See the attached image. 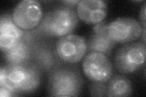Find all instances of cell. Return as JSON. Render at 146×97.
I'll return each mask as SVG.
<instances>
[{"instance_id": "8fae6325", "label": "cell", "mask_w": 146, "mask_h": 97, "mask_svg": "<svg viewBox=\"0 0 146 97\" xmlns=\"http://www.w3.org/2000/svg\"><path fill=\"white\" fill-rule=\"evenodd\" d=\"M115 44L116 43L108 35L107 24L106 22L95 24L87 43L88 52H96L110 55Z\"/></svg>"}, {"instance_id": "3957f363", "label": "cell", "mask_w": 146, "mask_h": 97, "mask_svg": "<svg viewBox=\"0 0 146 97\" xmlns=\"http://www.w3.org/2000/svg\"><path fill=\"white\" fill-rule=\"evenodd\" d=\"M83 80L76 69L58 66L49 73L48 89L52 96H77L80 93Z\"/></svg>"}, {"instance_id": "9a60e30c", "label": "cell", "mask_w": 146, "mask_h": 97, "mask_svg": "<svg viewBox=\"0 0 146 97\" xmlns=\"http://www.w3.org/2000/svg\"><path fill=\"white\" fill-rule=\"evenodd\" d=\"M90 93L93 96H107V83L92 81L90 86Z\"/></svg>"}, {"instance_id": "2e32d148", "label": "cell", "mask_w": 146, "mask_h": 97, "mask_svg": "<svg viewBox=\"0 0 146 97\" xmlns=\"http://www.w3.org/2000/svg\"><path fill=\"white\" fill-rule=\"evenodd\" d=\"M17 95H18V94L13 90L7 87L0 86V96L1 97H9Z\"/></svg>"}, {"instance_id": "ac0fdd59", "label": "cell", "mask_w": 146, "mask_h": 97, "mask_svg": "<svg viewBox=\"0 0 146 97\" xmlns=\"http://www.w3.org/2000/svg\"><path fill=\"white\" fill-rule=\"evenodd\" d=\"M79 2L80 1H76V0H72V1H69V0H68V1H63V3L65 4L66 6L71 7V6H75L78 5Z\"/></svg>"}, {"instance_id": "277c9868", "label": "cell", "mask_w": 146, "mask_h": 97, "mask_svg": "<svg viewBox=\"0 0 146 97\" xmlns=\"http://www.w3.org/2000/svg\"><path fill=\"white\" fill-rule=\"evenodd\" d=\"M146 54L145 44L134 42L125 44L115 54V66L122 74H131L142 67Z\"/></svg>"}, {"instance_id": "5bb4252c", "label": "cell", "mask_w": 146, "mask_h": 97, "mask_svg": "<svg viewBox=\"0 0 146 97\" xmlns=\"http://www.w3.org/2000/svg\"><path fill=\"white\" fill-rule=\"evenodd\" d=\"M107 83V96L125 97L130 96L133 91L131 81L121 75L111 77Z\"/></svg>"}, {"instance_id": "4fadbf2b", "label": "cell", "mask_w": 146, "mask_h": 97, "mask_svg": "<svg viewBox=\"0 0 146 97\" xmlns=\"http://www.w3.org/2000/svg\"><path fill=\"white\" fill-rule=\"evenodd\" d=\"M33 44L30 38L23 36L19 43L4 52V56L8 64H21L29 63L32 59Z\"/></svg>"}, {"instance_id": "30bf717a", "label": "cell", "mask_w": 146, "mask_h": 97, "mask_svg": "<svg viewBox=\"0 0 146 97\" xmlns=\"http://www.w3.org/2000/svg\"><path fill=\"white\" fill-rule=\"evenodd\" d=\"M24 30L13 22L12 16L2 15L0 20V48L3 52L12 48L24 36Z\"/></svg>"}, {"instance_id": "52a82bcc", "label": "cell", "mask_w": 146, "mask_h": 97, "mask_svg": "<svg viewBox=\"0 0 146 97\" xmlns=\"http://www.w3.org/2000/svg\"><path fill=\"white\" fill-rule=\"evenodd\" d=\"M55 50L62 62L77 63L86 55L88 51L87 43L83 36L69 34L57 41Z\"/></svg>"}, {"instance_id": "d6986e66", "label": "cell", "mask_w": 146, "mask_h": 97, "mask_svg": "<svg viewBox=\"0 0 146 97\" xmlns=\"http://www.w3.org/2000/svg\"><path fill=\"white\" fill-rule=\"evenodd\" d=\"M143 43L145 44V29H143Z\"/></svg>"}, {"instance_id": "6da1fadb", "label": "cell", "mask_w": 146, "mask_h": 97, "mask_svg": "<svg viewBox=\"0 0 146 97\" xmlns=\"http://www.w3.org/2000/svg\"><path fill=\"white\" fill-rule=\"evenodd\" d=\"M41 79V70L30 62L7 64L0 69V86L7 87L18 95L35 91L40 86Z\"/></svg>"}, {"instance_id": "7a4b0ae2", "label": "cell", "mask_w": 146, "mask_h": 97, "mask_svg": "<svg viewBox=\"0 0 146 97\" xmlns=\"http://www.w3.org/2000/svg\"><path fill=\"white\" fill-rule=\"evenodd\" d=\"M78 22L74 10L68 6L59 7L46 13L36 31L45 36L62 37L74 31Z\"/></svg>"}, {"instance_id": "7c38bea8", "label": "cell", "mask_w": 146, "mask_h": 97, "mask_svg": "<svg viewBox=\"0 0 146 97\" xmlns=\"http://www.w3.org/2000/svg\"><path fill=\"white\" fill-rule=\"evenodd\" d=\"M32 59L40 70L51 72L58 67V63L62 61L50 46L43 43L33 45Z\"/></svg>"}, {"instance_id": "9c48e42d", "label": "cell", "mask_w": 146, "mask_h": 97, "mask_svg": "<svg viewBox=\"0 0 146 97\" xmlns=\"http://www.w3.org/2000/svg\"><path fill=\"white\" fill-rule=\"evenodd\" d=\"M77 15L86 24L103 22L107 14V3L102 0H82L77 6Z\"/></svg>"}, {"instance_id": "e0dca14e", "label": "cell", "mask_w": 146, "mask_h": 97, "mask_svg": "<svg viewBox=\"0 0 146 97\" xmlns=\"http://www.w3.org/2000/svg\"><path fill=\"white\" fill-rule=\"evenodd\" d=\"M145 11L146 7L145 4H144L141 8L139 13V23L144 29H145Z\"/></svg>"}, {"instance_id": "8992f818", "label": "cell", "mask_w": 146, "mask_h": 97, "mask_svg": "<svg viewBox=\"0 0 146 97\" xmlns=\"http://www.w3.org/2000/svg\"><path fill=\"white\" fill-rule=\"evenodd\" d=\"M84 74L91 81L107 82L113 75V68L107 55L91 52L86 54L82 63Z\"/></svg>"}, {"instance_id": "ba28073f", "label": "cell", "mask_w": 146, "mask_h": 97, "mask_svg": "<svg viewBox=\"0 0 146 97\" xmlns=\"http://www.w3.org/2000/svg\"><path fill=\"white\" fill-rule=\"evenodd\" d=\"M143 29L140 23L131 18H118L107 24L109 37L116 43L134 42L142 36Z\"/></svg>"}, {"instance_id": "5b68a950", "label": "cell", "mask_w": 146, "mask_h": 97, "mask_svg": "<svg viewBox=\"0 0 146 97\" xmlns=\"http://www.w3.org/2000/svg\"><path fill=\"white\" fill-rule=\"evenodd\" d=\"M11 16L13 22L23 30L34 29L43 18L42 6L35 0H23L18 3Z\"/></svg>"}]
</instances>
